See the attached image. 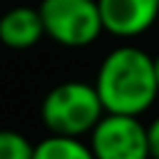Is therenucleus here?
Wrapping results in <instances>:
<instances>
[{
	"label": "nucleus",
	"mask_w": 159,
	"mask_h": 159,
	"mask_svg": "<svg viewBox=\"0 0 159 159\" xmlns=\"http://www.w3.org/2000/svg\"><path fill=\"white\" fill-rule=\"evenodd\" d=\"M94 87L104 104V112L144 114L159 97L154 75V57L142 47L119 45L104 55L97 67Z\"/></svg>",
	"instance_id": "nucleus-1"
},
{
	"label": "nucleus",
	"mask_w": 159,
	"mask_h": 159,
	"mask_svg": "<svg viewBox=\"0 0 159 159\" xmlns=\"http://www.w3.org/2000/svg\"><path fill=\"white\" fill-rule=\"evenodd\" d=\"M104 117V104L94 82L67 80L55 84L40 102V119L50 134L84 137Z\"/></svg>",
	"instance_id": "nucleus-2"
},
{
	"label": "nucleus",
	"mask_w": 159,
	"mask_h": 159,
	"mask_svg": "<svg viewBox=\"0 0 159 159\" xmlns=\"http://www.w3.org/2000/svg\"><path fill=\"white\" fill-rule=\"evenodd\" d=\"M45 37L62 47H87L102 32V15L97 0H40Z\"/></svg>",
	"instance_id": "nucleus-3"
},
{
	"label": "nucleus",
	"mask_w": 159,
	"mask_h": 159,
	"mask_svg": "<svg viewBox=\"0 0 159 159\" xmlns=\"http://www.w3.org/2000/svg\"><path fill=\"white\" fill-rule=\"evenodd\" d=\"M94 159H152L147 124L137 114L104 112L89 132Z\"/></svg>",
	"instance_id": "nucleus-4"
},
{
	"label": "nucleus",
	"mask_w": 159,
	"mask_h": 159,
	"mask_svg": "<svg viewBox=\"0 0 159 159\" xmlns=\"http://www.w3.org/2000/svg\"><path fill=\"white\" fill-rule=\"evenodd\" d=\"M104 32L114 37H137L159 17V0H97Z\"/></svg>",
	"instance_id": "nucleus-5"
},
{
	"label": "nucleus",
	"mask_w": 159,
	"mask_h": 159,
	"mask_svg": "<svg viewBox=\"0 0 159 159\" xmlns=\"http://www.w3.org/2000/svg\"><path fill=\"white\" fill-rule=\"evenodd\" d=\"M45 37L40 7L15 5L0 15V45L10 50H30Z\"/></svg>",
	"instance_id": "nucleus-6"
},
{
	"label": "nucleus",
	"mask_w": 159,
	"mask_h": 159,
	"mask_svg": "<svg viewBox=\"0 0 159 159\" xmlns=\"http://www.w3.org/2000/svg\"><path fill=\"white\" fill-rule=\"evenodd\" d=\"M32 159H94L89 142L67 134H50L35 144Z\"/></svg>",
	"instance_id": "nucleus-7"
},
{
	"label": "nucleus",
	"mask_w": 159,
	"mask_h": 159,
	"mask_svg": "<svg viewBox=\"0 0 159 159\" xmlns=\"http://www.w3.org/2000/svg\"><path fill=\"white\" fill-rule=\"evenodd\" d=\"M35 144L15 132V129H0V159H32Z\"/></svg>",
	"instance_id": "nucleus-8"
},
{
	"label": "nucleus",
	"mask_w": 159,
	"mask_h": 159,
	"mask_svg": "<svg viewBox=\"0 0 159 159\" xmlns=\"http://www.w3.org/2000/svg\"><path fill=\"white\" fill-rule=\"evenodd\" d=\"M147 139H149V157L159 159V114L147 124Z\"/></svg>",
	"instance_id": "nucleus-9"
},
{
	"label": "nucleus",
	"mask_w": 159,
	"mask_h": 159,
	"mask_svg": "<svg viewBox=\"0 0 159 159\" xmlns=\"http://www.w3.org/2000/svg\"><path fill=\"white\" fill-rule=\"evenodd\" d=\"M154 75H157V84H159V55H154Z\"/></svg>",
	"instance_id": "nucleus-10"
}]
</instances>
